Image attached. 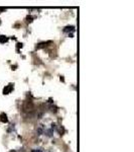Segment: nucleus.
I'll list each match as a JSON object with an SVG mask.
<instances>
[{"mask_svg": "<svg viewBox=\"0 0 134 152\" xmlns=\"http://www.w3.org/2000/svg\"><path fill=\"white\" fill-rule=\"evenodd\" d=\"M12 89H13V85L12 84L7 85V86L3 89V94H9L12 91Z\"/></svg>", "mask_w": 134, "mask_h": 152, "instance_id": "nucleus-1", "label": "nucleus"}, {"mask_svg": "<svg viewBox=\"0 0 134 152\" xmlns=\"http://www.w3.org/2000/svg\"><path fill=\"white\" fill-rule=\"evenodd\" d=\"M45 127L43 126V125H40L37 128V131H36V133H37V135H43V133H45Z\"/></svg>", "mask_w": 134, "mask_h": 152, "instance_id": "nucleus-2", "label": "nucleus"}, {"mask_svg": "<svg viewBox=\"0 0 134 152\" xmlns=\"http://www.w3.org/2000/svg\"><path fill=\"white\" fill-rule=\"evenodd\" d=\"M64 31H65V33H68V31H75V26H66V28H64Z\"/></svg>", "mask_w": 134, "mask_h": 152, "instance_id": "nucleus-3", "label": "nucleus"}, {"mask_svg": "<svg viewBox=\"0 0 134 152\" xmlns=\"http://www.w3.org/2000/svg\"><path fill=\"white\" fill-rule=\"evenodd\" d=\"M0 118H1V122L2 123H7V122H8V119H7V116L5 114H4V113H2L1 115H0Z\"/></svg>", "mask_w": 134, "mask_h": 152, "instance_id": "nucleus-4", "label": "nucleus"}, {"mask_svg": "<svg viewBox=\"0 0 134 152\" xmlns=\"http://www.w3.org/2000/svg\"><path fill=\"white\" fill-rule=\"evenodd\" d=\"M31 152H43V148H35V149H32Z\"/></svg>", "mask_w": 134, "mask_h": 152, "instance_id": "nucleus-5", "label": "nucleus"}]
</instances>
